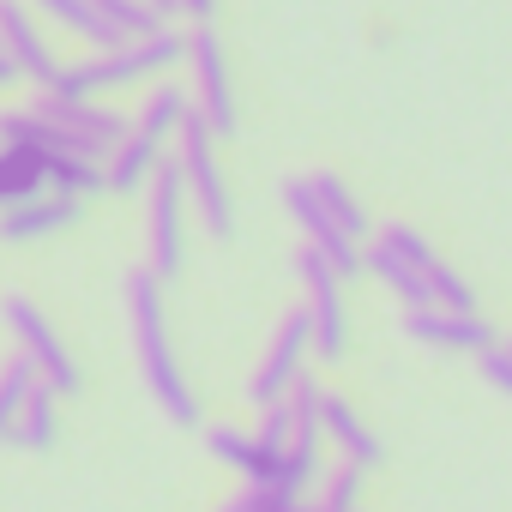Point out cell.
Here are the masks:
<instances>
[{
	"label": "cell",
	"instance_id": "obj_14",
	"mask_svg": "<svg viewBox=\"0 0 512 512\" xmlns=\"http://www.w3.org/2000/svg\"><path fill=\"white\" fill-rule=\"evenodd\" d=\"M85 199H67V193H37L25 205H7L0 211V241H43V235H61L67 223H79Z\"/></svg>",
	"mask_w": 512,
	"mask_h": 512
},
{
	"label": "cell",
	"instance_id": "obj_22",
	"mask_svg": "<svg viewBox=\"0 0 512 512\" xmlns=\"http://www.w3.org/2000/svg\"><path fill=\"white\" fill-rule=\"evenodd\" d=\"M55 386H37L31 398H25V410H19V422H13V446H25V452H43V446H55V428H61V416H55Z\"/></svg>",
	"mask_w": 512,
	"mask_h": 512
},
{
	"label": "cell",
	"instance_id": "obj_24",
	"mask_svg": "<svg viewBox=\"0 0 512 512\" xmlns=\"http://www.w3.org/2000/svg\"><path fill=\"white\" fill-rule=\"evenodd\" d=\"M386 253H392V260H404V266H416V272H428L434 260H440V253L428 247V235L416 229V223H380V235H374Z\"/></svg>",
	"mask_w": 512,
	"mask_h": 512
},
{
	"label": "cell",
	"instance_id": "obj_6",
	"mask_svg": "<svg viewBox=\"0 0 512 512\" xmlns=\"http://www.w3.org/2000/svg\"><path fill=\"white\" fill-rule=\"evenodd\" d=\"M0 320H7V332L19 338V350L37 362V374H43V386H55L61 398H73L79 386H85V368L73 362V350L61 344V332H55V320L31 302V296H7V302H0Z\"/></svg>",
	"mask_w": 512,
	"mask_h": 512
},
{
	"label": "cell",
	"instance_id": "obj_32",
	"mask_svg": "<svg viewBox=\"0 0 512 512\" xmlns=\"http://www.w3.org/2000/svg\"><path fill=\"white\" fill-rule=\"evenodd\" d=\"M145 7H151V13H157V19H163V25H169V19H175V0H145Z\"/></svg>",
	"mask_w": 512,
	"mask_h": 512
},
{
	"label": "cell",
	"instance_id": "obj_25",
	"mask_svg": "<svg viewBox=\"0 0 512 512\" xmlns=\"http://www.w3.org/2000/svg\"><path fill=\"white\" fill-rule=\"evenodd\" d=\"M422 278H428V308H446V314H476V290H470V284H464L446 260H434Z\"/></svg>",
	"mask_w": 512,
	"mask_h": 512
},
{
	"label": "cell",
	"instance_id": "obj_29",
	"mask_svg": "<svg viewBox=\"0 0 512 512\" xmlns=\"http://www.w3.org/2000/svg\"><path fill=\"white\" fill-rule=\"evenodd\" d=\"M476 368H482V380H488L494 392L512 398V350H506V344H488V350L476 356Z\"/></svg>",
	"mask_w": 512,
	"mask_h": 512
},
{
	"label": "cell",
	"instance_id": "obj_17",
	"mask_svg": "<svg viewBox=\"0 0 512 512\" xmlns=\"http://www.w3.org/2000/svg\"><path fill=\"white\" fill-rule=\"evenodd\" d=\"M211 458L217 464H229V470H241L247 482H272V470H278V452H266L253 434H241V428H211Z\"/></svg>",
	"mask_w": 512,
	"mask_h": 512
},
{
	"label": "cell",
	"instance_id": "obj_21",
	"mask_svg": "<svg viewBox=\"0 0 512 512\" xmlns=\"http://www.w3.org/2000/svg\"><path fill=\"white\" fill-rule=\"evenodd\" d=\"M302 181L314 187V199H320V205L332 211V223H338L344 235H356V241L368 235V211H362V199H356V193L344 187V175H332V169H308Z\"/></svg>",
	"mask_w": 512,
	"mask_h": 512
},
{
	"label": "cell",
	"instance_id": "obj_16",
	"mask_svg": "<svg viewBox=\"0 0 512 512\" xmlns=\"http://www.w3.org/2000/svg\"><path fill=\"white\" fill-rule=\"evenodd\" d=\"M49 193V151H25V145H0V211L25 205Z\"/></svg>",
	"mask_w": 512,
	"mask_h": 512
},
{
	"label": "cell",
	"instance_id": "obj_1",
	"mask_svg": "<svg viewBox=\"0 0 512 512\" xmlns=\"http://www.w3.org/2000/svg\"><path fill=\"white\" fill-rule=\"evenodd\" d=\"M127 314H133V344H139V374L157 398V410L175 422V428H199V398L187 386V368L175 356V338H169V314H163V284L139 266L127 278Z\"/></svg>",
	"mask_w": 512,
	"mask_h": 512
},
{
	"label": "cell",
	"instance_id": "obj_12",
	"mask_svg": "<svg viewBox=\"0 0 512 512\" xmlns=\"http://www.w3.org/2000/svg\"><path fill=\"white\" fill-rule=\"evenodd\" d=\"M404 332L416 344H434V350H464V356H482L494 344V326L482 314H446V308H404Z\"/></svg>",
	"mask_w": 512,
	"mask_h": 512
},
{
	"label": "cell",
	"instance_id": "obj_15",
	"mask_svg": "<svg viewBox=\"0 0 512 512\" xmlns=\"http://www.w3.org/2000/svg\"><path fill=\"white\" fill-rule=\"evenodd\" d=\"M157 163H163V145L127 127V139L103 157V181H109V193H145V181H151Z\"/></svg>",
	"mask_w": 512,
	"mask_h": 512
},
{
	"label": "cell",
	"instance_id": "obj_8",
	"mask_svg": "<svg viewBox=\"0 0 512 512\" xmlns=\"http://www.w3.org/2000/svg\"><path fill=\"white\" fill-rule=\"evenodd\" d=\"M37 115L61 133L67 151L97 157V163H103V157L127 139V127H133V121H121L115 109H103L97 97H49V91H43V97H37Z\"/></svg>",
	"mask_w": 512,
	"mask_h": 512
},
{
	"label": "cell",
	"instance_id": "obj_18",
	"mask_svg": "<svg viewBox=\"0 0 512 512\" xmlns=\"http://www.w3.org/2000/svg\"><path fill=\"white\" fill-rule=\"evenodd\" d=\"M31 13H37V19H49L55 31H73V37H79V43H91V49H115V37H109V25L97 19L91 0H31Z\"/></svg>",
	"mask_w": 512,
	"mask_h": 512
},
{
	"label": "cell",
	"instance_id": "obj_19",
	"mask_svg": "<svg viewBox=\"0 0 512 512\" xmlns=\"http://www.w3.org/2000/svg\"><path fill=\"white\" fill-rule=\"evenodd\" d=\"M187 109H193V97L181 91V85H151L145 91V103H139V121H133V133H145V139H175V127L187 121Z\"/></svg>",
	"mask_w": 512,
	"mask_h": 512
},
{
	"label": "cell",
	"instance_id": "obj_27",
	"mask_svg": "<svg viewBox=\"0 0 512 512\" xmlns=\"http://www.w3.org/2000/svg\"><path fill=\"white\" fill-rule=\"evenodd\" d=\"M260 440L266 452H284L290 440H296V398H278V404H260Z\"/></svg>",
	"mask_w": 512,
	"mask_h": 512
},
{
	"label": "cell",
	"instance_id": "obj_23",
	"mask_svg": "<svg viewBox=\"0 0 512 512\" xmlns=\"http://www.w3.org/2000/svg\"><path fill=\"white\" fill-rule=\"evenodd\" d=\"M91 7H97V19L109 25L115 43H139V37H157L163 31V19L145 7V0H91Z\"/></svg>",
	"mask_w": 512,
	"mask_h": 512
},
{
	"label": "cell",
	"instance_id": "obj_10",
	"mask_svg": "<svg viewBox=\"0 0 512 512\" xmlns=\"http://www.w3.org/2000/svg\"><path fill=\"white\" fill-rule=\"evenodd\" d=\"M284 205H290V217L302 223L308 247H314V253H326L332 272H338L344 284H350V278H362V241H356V235H344V229L332 223V211L314 199V187H308L302 175H284Z\"/></svg>",
	"mask_w": 512,
	"mask_h": 512
},
{
	"label": "cell",
	"instance_id": "obj_9",
	"mask_svg": "<svg viewBox=\"0 0 512 512\" xmlns=\"http://www.w3.org/2000/svg\"><path fill=\"white\" fill-rule=\"evenodd\" d=\"M308 356H314L308 308H290V314L278 320V338H272V350H266L260 374L247 380V398H253V404H278V398H290V386L308 374Z\"/></svg>",
	"mask_w": 512,
	"mask_h": 512
},
{
	"label": "cell",
	"instance_id": "obj_3",
	"mask_svg": "<svg viewBox=\"0 0 512 512\" xmlns=\"http://www.w3.org/2000/svg\"><path fill=\"white\" fill-rule=\"evenodd\" d=\"M175 163H181V181H187V211L199 217V229L211 241H229L235 235V193L223 181V163H217V139L205 127L199 109H187V121L175 127Z\"/></svg>",
	"mask_w": 512,
	"mask_h": 512
},
{
	"label": "cell",
	"instance_id": "obj_11",
	"mask_svg": "<svg viewBox=\"0 0 512 512\" xmlns=\"http://www.w3.org/2000/svg\"><path fill=\"white\" fill-rule=\"evenodd\" d=\"M0 43H7L13 67H19V79H31L37 91H49V85H55V73H61L55 43H49L43 19L25 7V0H0Z\"/></svg>",
	"mask_w": 512,
	"mask_h": 512
},
{
	"label": "cell",
	"instance_id": "obj_2",
	"mask_svg": "<svg viewBox=\"0 0 512 512\" xmlns=\"http://www.w3.org/2000/svg\"><path fill=\"white\" fill-rule=\"evenodd\" d=\"M187 55V37L181 31H157V37H139V43H115V49H97L91 61L79 67H61L49 97H103V91H133L145 79H163L169 67H181Z\"/></svg>",
	"mask_w": 512,
	"mask_h": 512
},
{
	"label": "cell",
	"instance_id": "obj_30",
	"mask_svg": "<svg viewBox=\"0 0 512 512\" xmlns=\"http://www.w3.org/2000/svg\"><path fill=\"white\" fill-rule=\"evenodd\" d=\"M175 13H187L193 25H211V13H217V0H175Z\"/></svg>",
	"mask_w": 512,
	"mask_h": 512
},
{
	"label": "cell",
	"instance_id": "obj_5",
	"mask_svg": "<svg viewBox=\"0 0 512 512\" xmlns=\"http://www.w3.org/2000/svg\"><path fill=\"white\" fill-rule=\"evenodd\" d=\"M181 61L193 67V91H187V97H193V109L205 115L211 139H235V133H241V103H235V79H229L223 37H217L211 25H193Z\"/></svg>",
	"mask_w": 512,
	"mask_h": 512
},
{
	"label": "cell",
	"instance_id": "obj_26",
	"mask_svg": "<svg viewBox=\"0 0 512 512\" xmlns=\"http://www.w3.org/2000/svg\"><path fill=\"white\" fill-rule=\"evenodd\" d=\"M314 512H362V470L356 464L320 470V506Z\"/></svg>",
	"mask_w": 512,
	"mask_h": 512
},
{
	"label": "cell",
	"instance_id": "obj_7",
	"mask_svg": "<svg viewBox=\"0 0 512 512\" xmlns=\"http://www.w3.org/2000/svg\"><path fill=\"white\" fill-rule=\"evenodd\" d=\"M296 272L308 284V326H314V362H344L350 350V320H344V278L332 272L326 253L302 247Z\"/></svg>",
	"mask_w": 512,
	"mask_h": 512
},
{
	"label": "cell",
	"instance_id": "obj_31",
	"mask_svg": "<svg viewBox=\"0 0 512 512\" xmlns=\"http://www.w3.org/2000/svg\"><path fill=\"white\" fill-rule=\"evenodd\" d=\"M7 85H19V67H13V55H7V43H0V91Z\"/></svg>",
	"mask_w": 512,
	"mask_h": 512
},
{
	"label": "cell",
	"instance_id": "obj_13",
	"mask_svg": "<svg viewBox=\"0 0 512 512\" xmlns=\"http://www.w3.org/2000/svg\"><path fill=\"white\" fill-rule=\"evenodd\" d=\"M320 434H326V446H332V452H338L344 464H356L362 476H368V470H374V464L386 458L380 434H374V428H368V422L356 416V404H344L338 392H326V398H320Z\"/></svg>",
	"mask_w": 512,
	"mask_h": 512
},
{
	"label": "cell",
	"instance_id": "obj_33",
	"mask_svg": "<svg viewBox=\"0 0 512 512\" xmlns=\"http://www.w3.org/2000/svg\"><path fill=\"white\" fill-rule=\"evenodd\" d=\"M290 512H314V506H302V500H296V506H290Z\"/></svg>",
	"mask_w": 512,
	"mask_h": 512
},
{
	"label": "cell",
	"instance_id": "obj_28",
	"mask_svg": "<svg viewBox=\"0 0 512 512\" xmlns=\"http://www.w3.org/2000/svg\"><path fill=\"white\" fill-rule=\"evenodd\" d=\"M296 506V494H284V488H272V482H247L223 512H290Z\"/></svg>",
	"mask_w": 512,
	"mask_h": 512
},
{
	"label": "cell",
	"instance_id": "obj_4",
	"mask_svg": "<svg viewBox=\"0 0 512 512\" xmlns=\"http://www.w3.org/2000/svg\"><path fill=\"white\" fill-rule=\"evenodd\" d=\"M187 266V181H181V163L163 157L145 181V272L157 284L181 278Z\"/></svg>",
	"mask_w": 512,
	"mask_h": 512
},
{
	"label": "cell",
	"instance_id": "obj_20",
	"mask_svg": "<svg viewBox=\"0 0 512 512\" xmlns=\"http://www.w3.org/2000/svg\"><path fill=\"white\" fill-rule=\"evenodd\" d=\"M43 386V374H37V362L19 350V356H7L0 362V446L13 440V422H19V410H25V398Z\"/></svg>",
	"mask_w": 512,
	"mask_h": 512
},
{
	"label": "cell",
	"instance_id": "obj_34",
	"mask_svg": "<svg viewBox=\"0 0 512 512\" xmlns=\"http://www.w3.org/2000/svg\"><path fill=\"white\" fill-rule=\"evenodd\" d=\"M506 350H512V344H506Z\"/></svg>",
	"mask_w": 512,
	"mask_h": 512
}]
</instances>
